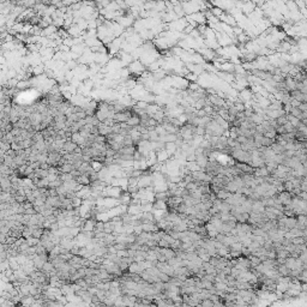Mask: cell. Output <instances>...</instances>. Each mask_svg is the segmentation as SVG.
<instances>
[{"instance_id":"6da1fadb","label":"cell","mask_w":307,"mask_h":307,"mask_svg":"<svg viewBox=\"0 0 307 307\" xmlns=\"http://www.w3.org/2000/svg\"><path fill=\"white\" fill-rule=\"evenodd\" d=\"M284 85H286L287 93H290L293 90H296V81L294 79V77L290 76V74H287L284 77Z\"/></svg>"},{"instance_id":"7a4b0ae2","label":"cell","mask_w":307,"mask_h":307,"mask_svg":"<svg viewBox=\"0 0 307 307\" xmlns=\"http://www.w3.org/2000/svg\"><path fill=\"white\" fill-rule=\"evenodd\" d=\"M298 223H296V228L305 230L307 228V215H298Z\"/></svg>"},{"instance_id":"3957f363","label":"cell","mask_w":307,"mask_h":307,"mask_svg":"<svg viewBox=\"0 0 307 307\" xmlns=\"http://www.w3.org/2000/svg\"><path fill=\"white\" fill-rule=\"evenodd\" d=\"M277 271L279 276H289L290 275V269L286 264H279L277 265Z\"/></svg>"},{"instance_id":"277c9868","label":"cell","mask_w":307,"mask_h":307,"mask_svg":"<svg viewBox=\"0 0 307 307\" xmlns=\"http://www.w3.org/2000/svg\"><path fill=\"white\" fill-rule=\"evenodd\" d=\"M296 223H298V218L295 216H286V226L288 227L289 230L294 227H296Z\"/></svg>"},{"instance_id":"5b68a950","label":"cell","mask_w":307,"mask_h":307,"mask_svg":"<svg viewBox=\"0 0 307 307\" xmlns=\"http://www.w3.org/2000/svg\"><path fill=\"white\" fill-rule=\"evenodd\" d=\"M287 119H288V121L294 126V127H299L300 125V123H301V120L299 119V118H296V116H294L293 114H290V113H287Z\"/></svg>"},{"instance_id":"8992f818","label":"cell","mask_w":307,"mask_h":307,"mask_svg":"<svg viewBox=\"0 0 307 307\" xmlns=\"http://www.w3.org/2000/svg\"><path fill=\"white\" fill-rule=\"evenodd\" d=\"M139 184H138V186L139 187H146V186H149L150 185V182H151V178L150 176H143L142 179H140Z\"/></svg>"},{"instance_id":"52a82bcc","label":"cell","mask_w":307,"mask_h":307,"mask_svg":"<svg viewBox=\"0 0 307 307\" xmlns=\"http://www.w3.org/2000/svg\"><path fill=\"white\" fill-rule=\"evenodd\" d=\"M175 149H176V145L173 143V142H170V143H167V146H166V151L168 153V155H172V154L175 151Z\"/></svg>"},{"instance_id":"ba28073f","label":"cell","mask_w":307,"mask_h":307,"mask_svg":"<svg viewBox=\"0 0 307 307\" xmlns=\"http://www.w3.org/2000/svg\"><path fill=\"white\" fill-rule=\"evenodd\" d=\"M292 242H293L294 245H301V244H305L306 240H305L304 237H292Z\"/></svg>"},{"instance_id":"9c48e42d","label":"cell","mask_w":307,"mask_h":307,"mask_svg":"<svg viewBox=\"0 0 307 307\" xmlns=\"http://www.w3.org/2000/svg\"><path fill=\"white\" fill-rule=\"evenodd\" d=\"M276 123H277V125H284V124H287V123H288L287 114H283V115L279 116V118L276 119Z\"/></svg>"},{"instance_id":"30bf717a","label":"cell","mask_w":307,"mask_h":307,"mask_svg":"<svg viewBox=\"0 0 307 307\" xmlns=\"http://www.w3.org/2000/svg\"><path fill=\"white\" fill-rule=\"evenodd\" d=\"M299 279H300V282H307V269H305V267L302 269V271L299 276Z\"/></svg>"},{"instance_id":"8fae6325","label":"cell","mask_w":307,"mask_h":307,"mask_svg":"<svg viewBox=\"0 0 307 307\" xmlns=\"http://www.w3.org/2000/svg\"><path fill=\"white\" fill-rule=\"evenodd\" d=\"M284 128H286V132H295L296 131V127H294L289 121L287 123V124H284Z\"/></svg>"},{"instance_id":"7c38bea8","label":"cell","mask_w":307,"mask_h":307,"mask_svg":"<svg viewBox=\"0 0 307 307\" xmlns=\"http://www.w3.org/2000/svg\"><path fill=\"white\" fill-rule=\"evenodd\" d=\"M290 104H292V107H299V106L301 104V102L292 97V100H290Z\"/></svg>"},{"instance_id":"4fadbf2b","label":"cell","mask_w":307,"mask_h":307,"mask_svg":"<svg viewBox=\"0 0 307 307\" xmlns=\"http://www.w3.org/2000/svg\"><path fill=\"white\" fill-rule=\"evenodd\" d=\"M138 210H139V207H131V208H130V214H131V215L138 214Z\"/></svg>"},{"instance_id":"5bb4252c","label":"cell","mask_w":307,"mask_h":307,"mask_svg":"<svg viewBox=\"0 0 307 307\" xmlns=\"http://www.w3.org/2000/svg\"><path fill=\"white\" fill-rule=\"evenodd\" d=\"M101 168H102V166H100V163H98V162H94V163H93V169H94V170L98 172Z\"/></svg>"},{"instance_id":"9a60e30c","label":"cell","mask_w":307,"mask_h":307,"mask_svg":"<svg viewBox=\"0 0 307 307\" xmlns=\"http://www.w3.org/2000/svg\"><path fill=\"white\" fill-rule=\"evenodd\" d=\"M299 108L302 111V112H307V104L306 102H301V104L299 106Z\"/></svg>"},{"instance_id":"2e32d148","label":"cell","mask_w":307,"mask_h":307,"mask_svg":"<svg viewBox=\"0 0 307 307\" xmlns=\"http://www.w3.org/2000/svg\"><path fill=\"white\" fill-rule=\"evenodd\" d=\"M301 292L307 293V282H301Z\"/></svg>"},{"instance_id":"e0dca14e","label":"cell","mask_w":307,"mask_h":307,"mask_svg":"<svg viewBox=\"0 0 307 307\" xmlns=\"http://www.w3.org/2000/svg\"><path fill=\"white\" fill-rule=\"evenodd\" d=\"M302 148L307 149V140H304V142H302Z\"/></svg>"}]
</instances>
